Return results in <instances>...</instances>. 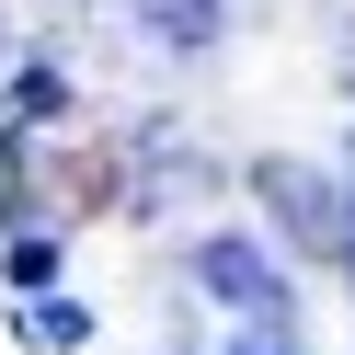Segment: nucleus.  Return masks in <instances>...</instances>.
Here are the masks:
<instances>
[{
	"label": "nucleus",
	"instance_id": "nucleus-1",
	"mask_svg": "<svg viewBox=\"0 0 355 355\" xmlns=\"http://www.w3.org/2000/svg\"><path fill=\"white\" fill-rule=\"evenodd\" d=\"M184 275L207 286L218 309H298V298H286V263H275V241H252V230H207Z\"/></svg>",
	"mask_w": 355,
	"mask_h": 355
},
{
	"label": "nucleus",
	"instance_id": "nucleus-2",
	"mask_svg": "<svg viewBox=\"0 0 355 355\" xmlns=\"http://www.w3.org/2000/svg\"><path fill=\"white\" fill-rule=\"evenodd\" d=\"M24 344H35V355H80V344H92V309H80V298H46V286H35Z\"/></svg>",
	"mask_w": 355,
	"mask_h": 355
},
{
	"label": "nucleus",
	"instance_id": "nucleus-3",
	"mask_svg": "<svg viewBox=\"0 0 355 355\" xmlns=\"http://www.w3.org/2000/svg\"><path fill=\"white\" fill-rule=\"evenodd\" d=\"M218 355H309L298 344V309H230V344Z\"/></svg>",
	"mask_w": 355,
	"mask_h": 355
},
{
	"label": "nucleus",
	"instance_id": "nucleus-4",
	"mask_svg": "<svg viewBox=\"0 0 355 355\" xmlns=\"http://www.w3.org/2000/svg\"><path fill=\"white\" fill-rule=\"evenodd\" d=\"M149 35H172V46H207V35H218V0H149Z\"/></svg>",
	"mask_w": 355,
	"mask_h": 355
},
{
	"label": "nucleus",
	"instance_id": "nucleus-5",
	"mask_svg": "<svg viewBox=\"0 0 355 355\" xmlns=\"http://www.w3.org/2000/svg\"><path fill=\"white\" fill-rule=\"evenodd\" d=\"M0 275L24 286V298H35V286H58V241H46V230H24L12 252H0Z\"/></svg>",
	"mask_w": 355,
	"mask_h": 355
},
{
	"label": "nucleus",
	"instance_id": "nucleus-6",
	"mask_svg": "<svg viewBox=\"0 0 355 355\" xmlns=\"http://www.w3.org/2000/svg\"><path fill=\"white\" fill-rule=\"evenodd\" d=\"M332 263H344V275H355V195H344V241H332Z\"/></svg>",
	"mask_w": 355,
	"mask_h": 355
},
{
	"label": "nucleus",
	"instance_id": "nucleus-7",
	"mask_svg": "<svg viewBox=\"0 0 355 355\" xmlns=\"http://www.w3.org/2000/svg\"><path fill=\"white\" fill-rule=\"evenodd\" d=\"M0 58H12V24H0Z\"/></svg>",
	"mask_w": 355,
	"mask_h": 355
}]
</instances>
